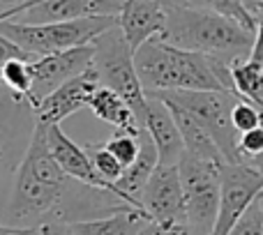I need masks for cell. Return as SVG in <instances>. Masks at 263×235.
Returning a JSON list of instances; mask_svg holds the SVG:
<instances>
[{
  "instance_id": "3",
  "label": "cell",
  "mask_w": 263,
  "mask_h": 235,
  "mask_svg": "<svg viewBox=\"0 0 263 235\" xmlns=\"http://www.w3.org/2000/svg\"><path fill=\"white\" fill-rule=\"evenodd\" d=\"M254 37V30L219 12L194 5H171L166 30L159 40L233 65L252 55Z\"/></svg>"
},
{
  "instance_id": "4",
  "label": "cell",
  "mask_w": 263,
  "mask_h": 235,
  "mask_svg": "<svg viewBox=\"0 0 263 235\" xmlns=\"http://www.w3.org/2000/svg\"><path fill=\"white\" fill-rule=\"evenodd\" d=\"M116 23H118V16H90L55 23H23L16 18H7V21H0V32L16 42L32 58H42V55L92 44Z\"/></svg>"
},
{
  "instance_id": "36",
  "label": "cell",
  "mask_w": 263,
  "mask_h": 235,
  "mask_svg": "<svg viewBox=\"0 0 263 235\" xmlns=\"http://www.w3.org/2000/svg\"><path fill=\"white\" fill-rule=\"evenodd\" d=\"M250 164H254V166L263 173V154H259V157H254V159H250Z\"/></svg>"
},
{
  "instance_id": "29",
  "label": "cell",
  "mask_w": 263,
  "mask_h": 235,
  "mask_svg": "<svg viewBox=\"0 0 263 235\" xmlns=\"http://www.w3.org/2000/svg\"><path fill=\"white\" fill-rule=\"evenodd\" d=\"M139 235H190V228L185 224H168L159 222V219H150L139 231Z\"/></svg>"
},
{
  "instance_id": "9",
  "label": "cell",
  "mask_w": 263,
  "mask_h": 235,
  "mask_svg": "<svg viewBox=\"0 0 263 235\" xmlns=\"http://www.w3.org/2000/svg\"><path fill=\"white\" fill-rule=\"evenodd\" d=\"M263 194V173L250 162H224L219 212L213 235H229L240 214Z\"/></svg>"
},
{
  "instance_id": "25",
  "label": "cell",
  "mask_w": 263,
  "mask_h": 235,
  "mask_svg": "<svg viewBox=\"0 0 263 235\" xmlns=\"http://www.w3.org/2000/svg\"><path fill=\"white\" fill-rule=\"evenodd\" d=\"M229 235H263V205L261 196L240 214Z\"/></svg>"
},
{
  "instance_id": "15",
  "label": "cell",
  "mask_w": 263,
  "mask_h": 235,
  "mask_svg": "<svg viewBox=\"0 0 263 235\" xmlns=\"http://www.w3.org/2000/svg\"><path fill=\"white\" fill-rule=\"evenodd\" d=\"M46 141H49L51 154H53L55 162L63 166L65 173H69L72 178L86 182V185L104 187V189L116 191V187L109 185V182L97 173V168L92 166V159H90V154H88L86 145H79L77 141H72L60 125H46Z\"/></svg>"
},
{
  "instance_id": "18",
  "label": "cell",
  "mask_w": 263,
  "mask_h": 235,
  "mask_svg": "<svg viewBox=\"0 0 263 235\" xmlns=\"http://www.w3.org/2000/svg\"><path fill=\"white\" fill-rule=\"evenodd\" d=\"M150 214L143 208H125L114 214L88 222H74L77 235H139V231L150 222Z\"/></svg>"
},
{
  "instance_id": "7",
  "label": "cell",
  "mask_w": 263,
  "mask_h": 235,
  "mask_svg": "<svg viewBox=\"0 0 263 235\" xmlns=\"http://www.w3.org/2000/svg\"><path fill=\"white\" fill-rule=\"evenodd\" d=\"M40 118L28 100L0 90V212L12 191V182L37 131Z\"/></svg>"
},
{
  "instance_id": "19",
  "label": "cell",
  "mask_w": 263,
  "mask_h": 235,
  "mask_svg": "<svg viewBox=\"0 0 263 235\" xmlns=\"http://www.w3.org/2000/svg\"><path fill=\"white\" fill-rule=\"evenodd\" d=\"M173 111V118L178 122V129L182 134V141H185V150L194 157L201 159H213V162H227L224 152L219 150V145L215 143V139L210 136V131L201 125L199 120H194L187 111L178 109V106H168Z\"/></svg>"
},
{
  "instance_id": "21",
  "label": "cell",
  "mask_w": 263,
  "mask_h": 235,
  "mask_svg": "<svg viewBox=\"0 0 263 235\" xmlns=\"http://www.w3.org/2000/svg\"><path fill=\"white\" fill-rule=\"evenodd\" d=\"M32 60H12L5 65L3 69V88L9 95L18 97V100L30 102V88H32Z\"/></svg>"
},
{
  "instance_id": "22",
  "label": "cell",
  "mask_w": 263,
  "mask_h": 235,
  "mask_svg": "<svg viewBox=\"0 0 263 235\" xmlns=\"http://www.w3.org/2000/svg\"><path fill=\"white\" fill-rule=\"evenodd\" d=\"M86 150H88V154H90V159H92V166L97 168V173H100L109 185H116V182L123 178L125 164L120 162V159L116 157V154L111 152L104 143H88Z\"/></svg>"
},
{
  "instance_id": "8",
  "label": "cell",
  "mask_w": 263,
  "mask_h": 235,
  "mask_svg": "<svg viewBox=\"0 0 263 235\" xmlns=\"http://www.w3.org/2000/svg\"><path fill=\"white\" fill-rule=\"evenodd\" d=\"M222 164L201 159L185 152L178 162L182 189H185L187 228L192 235H213L219 212V187H222Z\"/></svg>"
},
{
  "instance_id": "12",
  "label": "cell",
  "mask_w": 263,
  "mask_h": 235,
  "mask_svg": "<svg viewBox=\"0 0 263 235\" xmlns=\"http://www.w3.org/2000/svg\"><path fill=\"white\" fill-rule=\"evenodd\" d=\"M123 3L125 0H32L16 16V21L55 23L90 16H118Z\"/></svg>"
},
{
  "instance_id": "20",
  "label": "cell",
  "mask_w": 263,
  "mask_h": 235,
  "mask_svg": "<svg viewBox=\"0 0 263 235\" xmlns=\"http://www.w3.org/2000/svg\"><path fill=\"white\" fill-rule=\"evenodd\" d=\"M233 90L238 97L250 100L259 111H263V65L254 60H236L231 65Z\"/></svg>"
},
{
  "instance_id": "26",
  "label": "cell",
  "mask_w": 263,
  "mask_h": 235,
  "mask_svg": "<svg viewBox=\"0 0 263 235\" xmlns=\"http://www.w3.org/2000/svg\"><path fill=\"white\" fill-rule=\"evenodd\" d=\"M231 120H233V127L242 134V131H250L261 125V111L250 100L238 97V102L233 104V111H231Z\"/></svg>"
},
{
  "instance_id": "34",
  "label": "cell",
  "mask_w": 263,
  "mask_h": 235,
  "mask_svg": "<svg viewBox=\"0 0 263 235\" xmlns=\"http://www.w3.org/2000/svg\"><path fill=\"white\" fill-rule=\"evenodd\" d=\"M242 3H245V5H247V9H250V12L254 14L256 9H259L261 5H263V0H242Z\"/></svg>"
},
{
  "instance_id": "11",
  "label": "cell",
  "mask_w": 263,
  "mask_h": 235,
  "mask_svg": "<svg viewBox=\"0 0 263 235\" xmlns=\"http://www.w3.org/2000/svg\"><path fill=\"white\" fill-rule=\"evenodd\" d=\"M141 205L153 219L187 226L185 189L178 164H157L141 194Z\"/></svg>"
},
{
  "instance_id": "39",
  "label": "cell",
  "mask_w": 263,
  "mask_h": 235,
  "mask_svg": "<svg viewBox=\"0 0 263 235\" xmlns=\"http://www.w3.org/2000/svg\"><path fill=\"white\" fill-rule=\"evenodd\" d=\"M261 205H263V194H261Z\"/></svg>"
},
{
  "instance_id": "2",
  "label": "cell",
  "mask_w": 263,
  "mask_h": 235,
  "mask_svg": "<svg viewBox=\"0 0 263 235\" xmlns=\"http://www.w3.org/2000/svg\"><path fill=\"white\" fill-rule=\"evenodd\" d=\"M134 63L145 92L164 90H233L231 65L203 53L150 40L134 51Z\"/></svg>"
},
{
  "instance_id": "6",
  "label": "cell",
  "mask_w": 263,
  "mask_h": 235,
  "mask_svg": "<svg viewBox=\"0 0 263 235\" xmlns=\"http://www.w3.org/2000/svg\"><path fill=\"white\" fill-rule=\"evenodd\" d=\"M95 55H92V67L100 74V83L111 90H116L139 115L141 125L145 127V106L148 95L143 90V83L136 72L134 49L125 40L120 26L116 23L111 30L100 35L95 42Z\"/></svg>"
},
{
  "instance_id": "37",
  "label": "cell",
  "mask_w": 263,
  "mask_h": 235,
  "mask_svg": "<svg viewBox=\"0 0 263 235\" xmlns=\"http://www.w3.org/2000/svg\"><path fill=\"white\" fill-rule=\"evenodd\" d=\"M159 3H164V5H190V0H159Z\"/></svg>"
},
{
  "instance_id": "5",
  "label": "cell",
  "mask_w": 263,
  "mask_h": 235,
  "mask_svg": "<svg viewBox=\"0 0 263 235\" xmlns=\"http://www.w3.org/2000/svg\"><path fill=\"white\" fill-rule=\"evenodd\" d=\"M150 95L159 97L166 102L168 106H178V109L187 111L194 120H199L219 150L224 152L227 162H245L238 148L240 141V131L233 127L231 111L233 104L238 102L236 92L229 90H164V92H150Z\"/></svg>"
},
{
  "instance_id": "1",
  "label": "cell",
  "mask_w": 263,
  "mask_h": 235,
  "mask_svg": "<svg viewBox=\"0 0 263 235\" xmlns=\"http://www.w3.org/2000/svg\"><path fill=\"white\" fill-rule=\"evenodd\" d=\"M134 208L116 191L92 187L63 171L51 154L46 125L40 120L26 157L12 182L0 219L7 226H46L100 219L118 210Z\"/></svg>"
},
{
  "instance_id": "32",
  "label": "cell",
  "mask_w": 263,
  "mask_h": 235,
  "mask_svg": "<svg viewBox=\"0 0 263 235\" xmlns=\"http://www.w3.org/2000/svg\"><path fill=\"white\" fill-rule=\"evenodd\" d=\"M42 231L44 235H77L72 224H46V226H42Z\"/></svg>"
},
{
  "instance_id": "35",
  "label": "cell",
  "mask_w": 263,
  "mask_h": 235,
  "mask_svg": "<svg viewBox=\"0 0 263 235\" xmlns=\"http://www.w3.org/2000/svg\"><path fill=\"white\" fill-rule=\"evenodd\" d=\"M14 231V226H7V224L3 222V219H0V235H9Z\"/></svg>"
},
{
  "instance_id": "14",
  "label": "cell",
  "mask_w": 263,
  "mask_h": 235,
  "mask_svg": "<svg viewBox=\"0 0 263 235\" xmlns=\"http://www.w3.org/2000/svg\"><path fill=\"white\" fill-rule=\"evenodd\" d=\"M168 23V5L159 0H125L118 14V26L132 49L164 35Z\"/></svg>"
},
{
  "instance_id": "31",
  "label": "cell",
  "mask_w": 263,
  "mask_h": 235,
  "mask_svg": "<svg viewBox=\"0 0 263 235\" xmlns=\"http://www.w3.org/2000/svg\"><path fill=\"white\" fill-rule=\"evenodd\" d=\"M28 3H32V0H0V21L16 18L26 9Z\"/></svg>"
},
{
  "instance_id": "23",
  "label": "cell",
  "mask_w": 263,
  "mask_h": 235,
  "mask_svg": "<svg viewBox=\"0 0 263 235\" xmlns=\"http://www.w3.org/2000/svg\"><path fill=\"white\" fill-rule=\"evenodd\" d=\"M190 5L213 9V12H219V14H224V16L236 18L238 23H242V26L250 28V30H256L254 14L247 9V5L242 3V0H190Z\"/></svg>"
},
{
  "instance_id": "10",
  "label": "cell",
  "mask_w": 263,
  "mask_h": 235,
  "mask_svg": "<svg viewBox=\"0 0 263 235\" xmlns=\"http://www.w3.org/2000/svg\"><path fill=\"white\" fill-rule=\"evenodd\" d=\"M92 55H95V46H77L69 51H60V53L42 55L30 63L32 69V88H30V104L40 106L44 97H49L55 88H60L65 81L83 74L86 69L92 67Z\"/></svg>"
},
{
  "instance_id": "30",
  "label": "cell",
  "mask_w": 263,
  "mask_h": 235,
  "mask_svg": "<svg viewBox=\"0 0 263 235\" xmlns=\"http://www.w3.org/2000/svg\"><path fill=\"white\" fill-rule=\"evenodd\" d=\"M254 18H256V30H254V49H252V55L250 60L263 65V5L254 12Z\"/></svg>"
},
{
  "instance_id": "27",
  "label": "cell",
  "mask_w": 263,
  "mask_h": 235,
  "mask_svg": "<svg viewBox=\"0 0 263 235\" xmlns=\"http://www.w3.org/2000/svg\"><path fill=\"white\" fill-rule=\"evenodd\" d=\"M238 148H240V154L245 162L263 154V125L254 127L250 131H242L240 141H238Z\"/></svg>"
},
{
  "instance_id": "24",
  "label": "cell",
  "mask_w": 263,
  "mask_h": 235,
  "mask_svg": "<svg viewBox=\"0 0 263 235\" xmlns=\"http://www.w3.org/2000/svg\"><path fill=\"white\" fill-rule=\"evenodd\" d=\"M104 145L125 164V168L132 166L136 162L141 152V134H132V131L116 129V134L109 141H104Z\"/></svg>"
},
{
  "instance_id": "28",
  "label": "cell",
  "mask_w": 263,
  "mask_h": 235,
  "mask_svg": "<svg viewBox=\"0 0 263 235\" xmlns=\"http://www.w3.org/2000/svg\"><path fill=\"white\" fill-rule=\"evenodd\" d=\"M12 60H35V58H32L30 53H26L16 42H12L7 35L0 32V88H3V69H5V65L12 63Z\"/></svg>"
},
{
  "instance_id": "33",
  "label": "cell",
  "mask_w": 263,
  "mask_h": 235,
  "mask_svg": "<svg viewBox=\"0 0 263 235\" xmlns=\"http://www.w3.org/2000/svg\"><path fill=\"white\" fill-rule=\"evenodd\" d=\"M9 235H44L42 226H26V228H14Z\"/></svg>"
},
{
  "instance_id": "16",
  "label": "cell",
  "mask_w": 263,
  "mask_h": 235,
  "mask_svg": "<svg viewBox=\"0 0 263 235\" xmlns=\"http://www.w3.org/2000/svg\"><path fill=\"white\" fill-rule=\"evenodd\" d=\"M148 95V106H145V129L150 131L155 145L159 152V164H178L182 159L185 150V141L178 129V122L173 118V111L168 109L166 102L159 97Z\"/></svg>"
},
{
  "instance_id": "40",
  "label": "cell",
  "mask_w": 263,
  "mask_h": 235,
  "mask_svg": "<svg viewBox=\"0 0 263 235\" xmlns=\"http://www.w3.org/2000/svg\"><path fill=\"white\" fill-rule=\"evenodd\" d=\"M190 235H192V233H190Z\"/></svg>"
},
{
  "instance_id": "13",
  "label": "cell",
  "mask_w": 263,
  "mask_h": 235,
  "mask_svg": "<svg viewBox=\"0 0 263 235\" xmlns=\"http://www.w3.org/2000/svg\"><path fill=\"white\" fill-rule=\"evenodd\" d=\"M100 74L95 67L86 69L83 74L65 81L60 88H55L49 97L40 102L37 106V118L46 125H60L65 118L74 115L77 111H81L83 106H88L92 92L100 88Z\"/></svg>"
},
{
  "instance_id": "38",
  "label": "cell",
  "mask_w": 263,
  "mask_h": 235,
  "mask_svg": "<svg viewBox=\"0 0 263 235\" xmlns=\"http://www.w3.org/2000/svg\"><path fill=\"white\" fill-rule=\"evenodd\" d=\"M261 125H263V111H261Z\"/></svg>"
},
{
  "instance_id": "17",
  "label": "cell",
  "mask_w": 263,
  "mask_h": 235,
  "mask_svg": "<svg viewBox=\"0 0 263 235\" xmlns=\"http://www.w3.org/2000/svg\"><path fill=\"white\" fill-rule=\"evenodd\" d=\"M88 109L92 111V115L97 120L111 125L114 129H123V131H132V134H141L145 129L141 125L139 115L134 113V109L118 95L116 90L106 86H100L92 92L90 102H88Z\"/></svg>"
}]
</instances>
